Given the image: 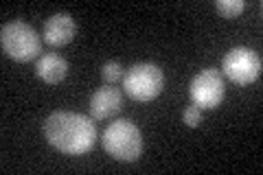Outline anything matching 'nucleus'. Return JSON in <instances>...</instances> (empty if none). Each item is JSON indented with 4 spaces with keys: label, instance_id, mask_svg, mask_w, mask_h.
<instances>
[{
    "label": "nucleus",
    "instance_id": "1",
    "mask_svg": "<svg viewBox=\"0 0 263 175\" xmlns=\"http://www.w3.org/2000/svg\"><path fill=\"white\" fill-rule=\"evenodd\" d=\"M44 138L66 155H84L97 143V125L77 112H53L44 121Z\"/></svg>",
    "mask_w": 263,
    "mask_h": 175
},
{
    "label": "nucleus",
    "instance_id": "2",
    "mask_svg": "<svg viewBox=\"0 0 263 175\" xmlns=\"http://www.w3.org/2000/svg\"><path fill=\"white\" fill-rule=\"evenodd\" d=\"M101 145L114 160L136 162L143 153V134L132 121L119 119L105 127L101 134Z\"/></svg>",
    "mask_w": 263,
    "mask_h": 175
},
{
    "label": "nucleus",
    "instance_id": "3",
    "mask_svg": "<svg viewBox=\"0 0 263 175\" xmlns=\"http://www.w3.org/2000/svg\"><path fill=\"white\" fill-rule=\"evenodd\" d=\"M0 44L3 53L15 62H31L42 53V37L31 24L22 20L5 22L0 29Z\"/></svg>",
    "mask_w": 263,
    "mask_h": 175
},
{
    "label": "nucleus",
    "instance_id": "4",
    "mask_svg": "<svg viewBox=\"0 0 263 175\" xmlns=\"http://www.w3.org/2000/svg\"><path fill=\"white\" fill-rule=\"evenodd\" d=\"M123 88L134 101H154L164 88V72L160 66L141 62L123 74Z\"/></svg>",
    "mask_w": 263,
    "mask_h": 175
},
{
    "label": "nucleus",
    "instance_id": "5",
    "mask_svg": "<svg viewBox=\"0 0 263 175\" xmlns=\"http://www.w3.org/2000/svg\"><path fill=\"white\" fill-rule=\"evenodd\" d=\"M221 72L237 86H248L261 77V57L248 46H235L221 60Z\"/></svg>",
    "mask_w": 263,
    "mask_h": 175
},
{
    "label": "nucleus",
    "instance_id": "6",
    "mask_svg": "<svg viewBox=\"0 0 263 175\" xmlns=\"http://www.w3.org/2000/svg\"><path fill=\"white\" fill-rule=\"evenodd\" d=\"M224 77L217 68H204L191 79V86H189L191 103L200 110H215L224 101Z\"/></svg>",
    "mask_w": 263,
    "mask_h": 175
},
{
    "label": "nucleus",
    "instance_id": "7",
    "mask_svg": "<svg viewBox=\"0 0 263 175\" xmlns=\"http://www.w3.org/2000/svg\"><path fill=\"white\" fill-rule=\"evenodd\" d=\"M123 107V94L119 88L114 86H103L90 96V119L95 121H105L119 114Z\"/></svg>",
    "mask_w": 263,
    "mask_h": 175
},
{
    "label": "nucleus",
    "instance_id": "8",
    "mask_svg": "<svg viewBox=\"0 0 263 175\" xmlns=\"http://www.w3.org/2000/svg\"><path fill=\"white\" fill-rule=\"evenodd\" d=\"M77 33V24L70 13H55L44 22V42L48 46H66L70 44Z\"/></svg>",
    "mask_w": 263,
    "mask_h": 175
},
{
    "label": "nucleus",
    "instance_id": "9",
    "mask_svg": "<svg viewBox=\"0 0 263 175\" xmlns=\"http://www.w3.org/2000/svg\"><path fill=\"white\" fill-rule=\"evenodd\" d=\"M35 74L44 83H62L68 74V62L64 60L62 55L57 53H46L42 57H37V64H35Z\"/></svg>",
    "mask_w": 263,
    "mask_h": 175
},
{
    "label": "nucleus",
    "instance_id": "10",
    "mask_svg": "<svg viewBox=\"0 0 263 175\" xmlns=\"http://www.w3.org/2000/svg\"><path fill=\"white\" fill-rule=\"evenodd\" d=\"M215 9L219 11V15H224V18L230 20V18L241 15V11L246 9V3H243V0H217Z\"/></svg>",
    "mask_w": 263,
    "mask_h": 175
},
{
    "label": "nucleus",
    "instance_id": "11",
    "mask_svg": "<svg viewBox=\"0 0 263 175\" xmlns=\"http://www.w3.org/2000/svg\"><path fill=\"white\" fill-rule=\"evenodd\" d=\"M123 74H125L123 72V66L119 62H114V60L105 62L101 66V77L108 86H117V81H123Z\"/></svg>",
    "mask_w": 263,
    "mask_h": 175
},
{
    "label": "nucleus",
    "instance_id": "12",
    "mask_svg": "<svg viewBox=\"0 0 263 175\" xmlns=\"http://www.w3.org/2000/svg\"><path fill=\"white\" fill-rule=\"evenodd\" d=\"M182 121L189 125V127H197V125L202 123V110L197 105H189L182 114Z\"/></svg>",
    "mask_w": 263,
    "mask_h": 175
}]
</instances>
